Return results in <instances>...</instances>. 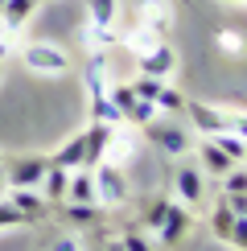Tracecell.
Returning a JSON list of instances; mask_svg holds the SVG:
<instances>
[{
  "mask_svg": "<svg viewBox=\"0 0 247 251\" xmlns=\"http://www.w3.org/2000/svg\"><path fill=\"white\" fill-rule=\"evenodd\" d=\"M132 91H136V99H148V103H157V95H161V87H165V78H152V75H136L128 82Z\"/></svg>",
  "mask_w": 247,
  "mask_h": 251,
  "instance_id": "cell-21",
  "label": "cell"
},
{
  "mask_svg": "<svg viewBox=\"0 0 247 251\" xmlns=\"http://www.w3.org/2000/svg\"><path fill=\"white\" fill-rule=\"evenodd\" d=\"M235 218H239V214H235L231 206H226L222 198H219V202H214V214H210V231L219 235V239H231V226H235Z\"/></svg>",
  "mask_w": 247,
  "mask_h": 251,
  "instance_id": "cell-17",
  "label": "cell"
},
{
  "mask_svg": "<svg viewBox=\"0 0 247 251\" xmlns=\"http://www.w3.org/2000/svg\"><path fill=\"white\" fill-rule=\"evenodd\" d=\"M49 161L62 165V169H82V165H87V136H82V132H78V136H70V140L62 144V149L49 156ZM87 169H91V165H87Z\"/></svg>",
  "mask_w": 247,
  "mask_h": 251,
  "instance_id": "cell-12",
  "label": "cell"
},
{
  "mask_svg": "<svg viewBox=\"0 0 247 251\" xmlns=\"http://www.w3.org/2000/svg\"><path fill=\"white\" fill-rule=\"evenodd\" d=\"M219 41H222V46H226V50H235V54H239V50H243V41H239V37H235V33H219Z\"/></svg>",
  "mask_w": 247,
  "mask_h": 251,
  "instance_id": "cell-32",
  "label": "cell"
},
{
  "mask_svg": "<svg viewBox=\"0 0 247 251\" xmlns=\"http://www.w3.org/2000/svg\"><path fill=\"white\" fill-rule=\"evenodd\" d=\"M173 190H177L181 206H202V198H206V173H202V165L181 161L177 173H173Z\"/></svg>",
  "mask_w": 247,
  "mask_h": 251,
  "instance_id": "cell-5",
  "label": "cell"
},
{
  "mask_svg": "<svg viewBox=\"0 0 247 251\" xmlns=\"http://www.w3.org/2000/svg\"><path fill=\"white\" fill-rule=\"evenodd\" d=\"M0 165H4V152H0Z\"/></svg>",
  "mask_w": 247,
  "mask_h": 251,
  "instance_id": "cell-36",
  "label": "cell"
},
{
  "mask_svg": "<svg viewBox=\"0 0 247 251\" xmlns=\"http://www.w3.org/2000/svg\"><path fill=\"white\" fill-rule=\"evenodd\" d=\"M49 169V156H17V161H8L4 165V173H8V190H37L41 185V177H46Z\"/></svg>",
  "mask_w": 247,
  "mask_h": 251,
  "instance_id": "cell-3",
  "label": "cell"
},
{
  "mask_svg": "<svg viewBox=\"0 0 247 251\" xmlns=\"http://www.w3.org/2000/svg\"><path fill=\"white\" fill-rule=\"evenodd\" d=\"M25 66L37 70V75H66L70 70V58L62 54L58 46H49V41H37V46H25Z\"/></svg>",
  "mask_w": 247,
  "mask_h": 251,
  "instance_id": "cell-4",
  "label": "cell"
},
{
  "mask_svg": "<svg viewBox=\"0 0 247 251\" xmlns=\"http://www.w3.org/2000/svg\"><path fill=\"white\" fill-rule=\"evenodd\" d=\"M66 202H95V173H91L87 165H82V169H70Z\"/></svg>",
  "mask_w": 247,
  "mask_h": 251,
  "instance_id": "cell-15",
  "label": "cell"
},
{
  "mask_svg": "<svg viewBox=\"0 0 247 251\" xmlns=\"http://www.w3.org/2000/svg\"><path fill=\"white\" fill-rule=\"evenodd\" d=\"M173 66H177V58H173V50H169V46H152V50H144V54H140V75L165 78Z\"/></svg>",
  "mask_w": 247,
  "mask_h": 251,
  "instance_id": "cell-9",
  "label": "cell"
},
{
  "mask_svg": "<svg viewBox=\"0 0 247 251\" xmlns=\"http://www.w3.org/2000/svg\"><path fill=\"white\" fill-rule=\"evenodd\" d=\"M231 120V132L239 136V140H247V116H226Z\"/></svg>",
  "mask_w": 247,
  "mask_h": 251,
  "instance_id": "cell-31",
  "label": "cell"
},
{
  "mask_svg": "<svg viewBox=\"0 0 247 251\" xmlns=\"http://www.w3.org/2000/svg\"><path fill=\"white\" fill-rule=\"evenodd\" d=\"M8 194V173H4V165H0V198Z\"/></svg>",
  "mask_w": 247,
  "mask_h": 251,
  "instance_id": "cell-33",
  "label": "cell"
},
{
  "mask_svg": "<svg viewBox=\"0 0 247 251\" xmlns=\"http://www.w3.org/2000/svg\"><path fill=\"white\" fill-rule=\"evenodd\" d=\"M99 251H103V247H99Z\"/></svg>",
  "mask_w": 247,
  "mask_h": 251,
  "instance_id": "cell-40",
  "label": "cell"
},
{
  "mask_svg": "<svg viewBox=\"0 0 247 251\" xmlns=\"http://www.w3.org/2000/svg\"><path fill=\"white\" fill-rule=\"evenodd\" d=\"M190 231V206L181 202H169V210H165V223L157 226V247H177V239H185Z\"/></svg>",
  "mask_w": 247,
  "mask_h": 251,
  "instance_id": "cell-6",
  "label": "cell"
},
{
  "mask_svg": "<svg viewBox=\"0 0 247 251\" xmlns=\"http://www.w3.org/2000/svg\"><path fill=\"white\" fill-rule=\"evenodd\" d=\"M185 116H190V124H194L202 136H219V132L231 128V120H226L219 107H210V103H198V99H185Z\"/></svg>",
  "mask_w": 247,
  "mask_h": 251,
  "instance_id": "cell-7",
  "label": "cell"
},
{
  "mask_svg": "<svg viewBox=\"0 0 247 251\" xmlns=\"http://www.w3.org/2000/svg\"><path fill=\"white\" fill-rule=\"evenodd\" d=\"M222 202L231 206L235 214H247V194H222Z\"/></svg>",
  "mask_w": 247,
  "mask_h": 251,
  "instance_id": "cell-30",
  "label": "cell"
},
{
  "mask_svg": "<svg viewBox=\"0 0 247 251\" xmlns=\"http://www.w3.org/2000/svg\"><path fill=\"white\" fill-rule=\"evenodd\" d=\"M239 4H247V0H239Z\"/></svg>",
  "mask_w": 247,
  "mask_h": 251,
  "instance_id": "cell-37",
  "label": "cell"
},
{
  "mask_svg": "<svg viewBox=\"0 0 247 251\" xmlns=\"http://www.w3.org/2000/svg\"><path fill=\"white\" fill-rule=\"evenodd\" d=\"M157 116H161V111H157V103H148V99H136V107H132L124 120H128V124H136V128H144V124H148V120H157Z\"/></svg>",
  "mask_w": 247,
  "mask_h": 251,
  "instance_id": "cell-24",
  "label": "cell"
},
{
  "mask_svg": "<svg viewBox=\"0 0 247 251\" xmlns=\"http://www.w3.org/2000/svg\"><path fill=\"white\" fill-rule=\"evenodd\" d=\"M0 4H4V0H0Z\"/></svg>",
  "mask_w": 247,
  "mask_h": 251,
  "instance_id": "cell-39",
  "label": "cell"
},
{
  "mask_svg": "<svg viewBox=\"0 0 247 251\" xmlns=\"http://www.w3.org/2000/svg\"><path fill=\"white\" fill-rule=\"evenodd\" d=\"M66 218L74 226H95L99 223V202H66Z\"/></svg>",
  "mask_w": 247,
  "mask_h": 251,
  "instance_id": "cell-18",
  "label": "cell"
},
{
  "mask_svg": "<svg viewBox=\"0 0 247 251\" xmlns=\"http://www.w3.org/2000/svg\"><path fill=\"white\" fill-rule=\"evenodd\" d=\"M37 8V0H4L0 4V17H4V33H17L21 25L29 21V13Z\"/></svg>",
  "mask_w": 247,
  "mask_h": 251,
  "instance_id": "cell-16",
  "label": "cell"
},
{
  "mask_svg": "<svg viewBox=\"0 0 247 251\" xmlns=\"http://www.w3.org/2000/svg\"><path fill=\"white\" fill-rule=\"evenodd\" d=\"M210 140H214V144H219V149H222L226 156H231V161H235V165H239V161H243V156H247V140H239V136H235L231 128H226V132H219V136H210Z\"/></svg>",
  "mask_w": 247,
  "mask_h": 251,
  "instance_id": "cell-20",
  "label": "cell"
},
{
  "mask_svg": "<svg viewBox=\"0 0 247 251\" xmlns=\"http://www.w3.org/2000/svg\"><path fill=\"white\" fill-rule=\"evenodd\" d=\"M222 194H247V165H231L222 173Z\"/></svg>",
  "mask_w": 247,
  "mask_h": 251,
  "instance_id": "cell-23",
  "label": "cell"
},
{
  "mask_svg": "<svg viewBox=\"0 0 247 251\" xmlns=\"http://www.w3.org/2000/svg\"><path fill=\"white\" fill-rule=\"evenodd\" d=\"M66 185H70V169H62V165L49 161V169H46V177H41V185H37V190L46 194V202H49V206H54V202H66Z\"/></svg>",
  "mask_w": 247,
  "mask_h": 251,
  "instance_id": "cell-13",
  "label": "cell"
},
{
  "mask_svg": "<svg viewBox=\"0 0 247 251\" xmlns=\"http://www.w3.org/2000/svg\"><path fill=\"white\" fill-rule=\"evenodd\" d=\"M116 13H120V4H116V0H91V29L99 33V41H107V37H111Z\"/></svg>",
  "mask_w": 247,
  "mask_h": 251,
  "instance_id": "cell-14",
  "label": "cell"
},
{
  "mask_svg": "<svg viewBox=\"0 0 247 251\" xmlns=\"http://www.w3.org/2000/svg\"><path fill=\"white\" fill-rule=\"evenodd\" d=\"M157 111H161V116H181V111H185V95H181L177 87H169V82H165L161 95H157Z\"/></svg>",
  "mask_w": 247,
  "mask_h": 251,
  "instance_id": "cell-19",
  "label": "cell"
},
{
  "mask_svg": "<svg viewBox=\"0 0 247 251\" xmlns=\"http://www.w3.org/2000/svg\"><path fill=\"white\" fill-rule=\"evenodd\" d=\"M49 251H82V243H78L74 235H58L54 243H49Z\"/></svg>",
  "mask_w": 247,
  "mask_h": 251,
  "instance_id": "cell-29",
  "label": "cell"
},
{
  "mask_svg": "<svg viewBox=\"0 0 247 251\" xmlns=\"http://www.w3.org/2000/svg\"><path fill=\"white\" fill-rule=\"evenodd\" d=\"M103 251H128V247H124V243H120V239H111V243H107V247H103Z\"/></svg>",
  "mask_w": 247,
  "mask_h": 251,
  "instance_id": "cell-34",
  "label": "cell"
},
{
  "mask_svg": "<svg viewBox=\"0 0 247 251\" xmlns=\"http://www.w3.org/2000/svg\"><path fill=\"white\" fill-rule=\"evenodd\" d=\"M144 136H148V144H157V149L165 156H173V161H181L185 152H194V144H190V132L181 128V116L177 120H148L144 124Z\"/></svg>",
  "mask_w": 247,
  "mask_h": 251,
  "instance_id": "cell-1",
  "label": "cell"
},
{
  "mask_svg": "<svg viewBox=\"0 0 247 251\" xmlns=\"http://www.w3.org/2000/svg\"><path fill=\"white\" fill-rule=\"evenodd\" d=\"M226 243H235V247H243V251H247V214H239V218H235L231 239H226Z\"/></svg>",
  "mask_w": 247,
  "mask_h": 251,
  "instance_id": "cell-28",
  "label": "cell"
},
{
  "mask_svg": "<svg viewBox=\"0 0 247 251\" xmlns=\"http://www.w3.org/2000/svg\"><path fill=\"white\" fill-rule=\"evenodd\" d=\"M8 194H13L8 202H13L17 210H21V218H25V223H37V218L46 214V206H49L41 190H8Z\"/></svg>",
  "mask_w": 247,
  "mask_h": 251,
  "instance_id": "cell-11",
  "label": "cell"
},
{
  "mask_svg": "<svg viewBox=\"0 0 247 251\" xmlns=\"http://www.w3.org/2000/svg\"><path fill=\"white\" fill-rule=\"evenodd\" d=\"M25 223V218H21V210L13 202H0V231H4V226H21Z\"/></svg>",
  "mask_w": 247,
  "mask_h": 251,
  "instance_id": "cell-27",
  "label": "cell"
},
{
  "mask_svg": "<svg viewBox=\"0 0 247 251\" xmlns=\"http://www.w3.org/2000/svg\"><path fill=\"white\" fill-rule=\"evenodd\" d=\"M111 132H116V128H111V124H99V120L82 132V136H87V165H91V169H95V165L103 161V152L111 149Z\"/></svg>",
  "mask_w": 247,
  "mask_h": 251,
  "instance_id": "cell-10",
  "label": "cell"
},
{
  "mask_svg": "<svg viewBox=\"0 0 247 251\" xmlns=\"http://www.w3.org/2000/svg\"><path fill=\"white\" fill-rule=\"evenodd\" d=\"M198 165H202V173H210V177H222V173L231 169L235 161H231V156H226V152L219 149V144L210 140V136H206V140L198 144ZM239 165H243V161H239Z\"/></svg>",
  "mask_w": 247,
  "mask_h": 251,
  "instance_id": "cell-8",
  "label": "cell"
},
{
  "mask_svg": "<svg viewBox=\"0 0 247 251\" xmlns=\"http://www.w3.org/2000/svg\"><path fill=\"white\" fill-rule=\"evenodd\" d=\"M243 165H247V156H243Z\"/></svg>",
  "mask_w": 247,
  "mask_h": 251,
  "instance_id": "cell-38",
  "label": "cell"
},
{
  "mask_svg": "<svg viewBox=\"0 0 247 251\" xmlns=\"http://www.w3.org/2000/svg\"><path fill=\"white\" fill-rule=\"evenodd\" d=\"M107 99H111V107L120 111V120L128 116L132 107H136V91H132L128 82H124V87H107Z\"/></svg>",
  "mask_w": 247,
  "mask_h": 251,
  "instance_id": "cell-22",
  "label": "cell"
},
{
  "mask_svg": "<svg viewBox=\"0 0 247 251\" xmlns=\"http://www.w3.org/2000/svg\"><path fill=\"white\" fill-rule=\"evenodd\" d=\"M165 210H169V202H165V198H161V202H152L148 210H144V226H148L152 235H157V226L165 223Z\"/></svg>",
  "mask_w": 247,
  "mask_h": 251,
  "instance_id": "cell-26",
  "label": "cell"
},
{
  "mask_svg": "<svg viewBox=\"0 0 247 251\" xmlns=\"http://www.w3.org/2000/svg\"><path fill=\"white\" fill-rule=\"evenodd\" d=\"M0 66H4V50H0Z\"/></svg>",
  "mask_w": 247,
  "mask_h": 251,
  "instance_id": "cell-35",
  "label": "cell"
},
{
  "mask_svg": "<svg viewBox=\"0 0 247 251\" xmlns=\"http://www.w3.org/2000/svg\"><path fill=\"white\" fill-rule=\"evenodd\" d=\"M120 243H124V247H128V251H161V247H157V243H152V239H148V235H144V231H128V235H124V239H120Z\"/></svg>",
  "mask_w": 247,
  "mask_h": 251,
  "instance_id": "cell-25",
  "label": "cell"
},
{
  "mask_svg": "<svg viewBox=\"0 0 247 251\" xmlns=\"http://www.w3.org/2000/svg\"><path fill=\"white\" fill-rule=\"evenodd\" d=\"M95 202L103 206H120V202H128V177H124L120 165H95Z\"/></svg>",
  "mask_w": 247,
  "mask_h": 251,
  "instance_id": "cell-2",
  "label": "cell"
}]
</instances>
